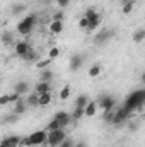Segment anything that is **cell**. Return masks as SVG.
I'll use <instances>...</instances> for the list:
<instances>
[{
  "label": "cell",
  "instance_id": "cell-11",
  "mask_svg": "<svg viewBox=\"0 0 145 147\" xmlns=\"http://www.w3.org/2000/svg\"><path fill=\"white\" fill-rule=\"evenodd\" d=\"M28 106H29V105H28V101L21 98L17 103H14V111H12V113H14V115H22V113H26Z\"/></svg>",
  "mask_w": 145,
  "mask_h": 147
},
{
  "label": "cell",
  "instance_id": "cell-29",
  "mask_svg": "<svg viewBox=\"0 0 145 147\" xmlns=\"http://www.w3.org/2000/svg\"><path fill=\"white\" fill-rule=\"evenodd\" d=\"M24 10H26V7H24L22 3H17V5L12 7V14H14V16H19V14H22Z\"/></svg>",
  "mask_w": 145,
  "mask_h": 147
},
{
  "label": "cell",
  "instance_id": "cell-36",
  "mask_svg": "<svg viewBox=\"0 0 145 147\" xmlns=\"http://www.w3.org/2000/svg\"><path fill=\"white\" fill-rule=\"evenodd\" d=\"M140 82H142V84H144V86H145V72L142 74V77H140Z\"/></svg>",
  "mask_w": 145,
  "mask_h": 147
},
{
  "label": "cell",
  "instance_id": "cell-19",
  "mask_svg": "<svg viewBox=\"0 0 145 147\" xmlns=\"http://www.w3.org/2000/svg\"><path fill=\"white\" fill-rule=\"evenodd\" d=\"M51 101H53V96H51V92L41 94V96H39V105H38V106H43V108H46V106H50V105H51Z\"/></svg>",
  "mask_w": 145,
  "mask_h": 147
},
{
  "label": "cell",
  "instance_id": "cell-9",
  "mask_svg": "<svg viewBox=\"0 0 145 147\" xmlns=\"http://www.w3.org/2000/svg\"><path fill=\"white\" fill-rule=\"evenodd\" d=\"M82 65H84V57H82V55H79V53H77V55H73L72 58H70V62H68V67H70V70H72V72H77Z\"/></svg>",
  "mask_w": 145,
  "mask_h": 147
},
{
  "label": "cell",
  "instance_id": "cell-31",
  "mask_svg": "<svg viewBox=\"0 0 145 147\" xmlns=\"http://www.w3.org/2000/svg\"><path fill=\"white\" fill-rule=\"evenodd\" d=\"M114 113H116V111H113V110L104 111V115H103V120H104V121H108V123H111V121H113V118H114Z\"/></svg>",
  "mask_w": 145,
  "mask_h": 147
},
{
  "label": "cell",
  "instance_id": "cell-39",
  "mask_svg": "<svg viewBox=\"0 0 145 147\" xmlns=\"http://www.w3.org/2000/svg\"><path fill=\"white\" fill-rule=\"evenodd\" d=\"M142 115H144V118H145V108H144V113H142Z\"/></svg>",
  "mask_w": 145,
  "mask_h": 147
},
{
  "label": "cell",
  "instance_id": "cell-1",
  "mask_svg": "<svg viewBox=\"0 0 145 147\" xmlns=\"http://www.w3.org/2000/svg\"><path fill=\"white\" fill-rule=\"evenodd\" d=\"M46 140H48V130H38L22 139V146H43V144H46Z\"/></svg>",
  "mask_w": 145,
  "mask_h": 147
},
{
  "label": "cell",
  "instance_id": "cell-8",
  "mask_svg": "<svg viewBox=\"0 0 145 147\" xmlns=\"http://www.w3.org/2000/svg\"><path fill=\"white\" fill-rule=\"evenodd\" d=\"M29 87H31V86H29L26 80H19V82L14 84V92L21 94V96H28V94H29Z\"/></svg>",
  "mask_w": 145,
  "mask_h": 147
},
{
  "label": "cell",
  "instance_id": "cell-37",
  "mask_svg": "<svg viewBox=\"0 0 145 147\" xmlns=\"http://www.w3.org/2000/svg\"><path fill=\"white\" fill-rule=\"evenodd\" d=\"M41 2H43V3H50L51 0H41Z\"/></svg>",
  "mask_w": 145,
  "mask_h": 147
},
{
  "label": "cell",
  "instance_id": "cell-5",
  "mask_svg": "<svg viewBox=\"0 0 145 147\" xmlns=\"http://www.w3.org/2000/svg\"><path fill=\"white\" fill-rule=\"evenodd\" d=\"M99 108H103L104 111H109V110H113L114 108V105H116V99L113 98V96H109V94H106V96H103L99 101Z\"/></svg>",
  "mask_w": 145,
  "mask_h": 147
},
{
  "label": "cell",
  "instance_id": "cell-25",
  "mask_svg": "<svg viewBox=\"0 0 145 147\" xmlns=\"http://www.w3.org/2000/svg\"><path fill=\"white\" fill-rule=\"evenodd\" d=\"M60 128H62V125H60V121H58L56 118H53V120L46 125V130H48V132H55V130H60Z\"/></svg>",
  "mask_w": 145,
  "mask_h": 147
},
{
  "label": "cell",
  "instance_id": "cell-17",
  "mask_svg": "<svg viewBox=\"0 0 145 147\" xmlns=\"http://www.w3.org/2000/svg\"><path fill=\"white\" fill-rule=\"evenodd\" d=\"M60 55H62V50H60V46H56V45H55V46H50V48H48V53H46V57H48V58H51V60H56Z\"/></svg>",
  "mask_w": 145,
  "mask_h": 147
},
{
  "label": "cell",
  "instance_id": "cell-13",
  "mask_svg": "<svg viewBox=\"0 0 145 147\" xmlns=\"http://www.w3.org/2000/svg\"><path fill=\"white\" fill-rule=\"evenodd\" d=\"M48 29H50L51 34H60V33L63 31V21H53V19H51Z\"/></svg>",
  "mask_w": 145,
  "mask_h": 147
},
{
  "label": "cell",
  "instance_id": "cell-15",
  "mask_svg": "<svg viewBox=\"0 0 145 147\" xmlns=\"http://www.w3.org/2000/svg\"><path fill=\"white\" fill-rule=\"evenodd\" d=\"M84 16L89 19V22H96V21H101V14L96 10V9H87L84 12Z\"/></svg>",
  "mask_w": 145,
  "mask_h": 147
},
{
  "label": "cell",
  "instance_id": "cell-27",
  "mask_svg": "<svg viewBox=\"0 0 145 147\" xmlns=\"http://www.w3.org/2000/svg\"><path fill=\"white\" fill-rule=\"evenodd\" d=\"M82 116H85V110H84V108H73V111H72V120L73 121L80 120Z\"/></svg>",
  "mask_w": 145,
  "mask_h": 147
},
{
  "label": "cell",
  "instance_id": "cell-34",
  "mask_svg": "<svg viewBox=\"0 0 145 147\" xmlns=\"http://www.w3.org/2000/svg\"><path fill=\"white\" fill-rule=\"evenodd\" d=\"M55 2H56V5H60V7H67L70 0H55Z\"/></svg>",
  "mask_w": 145,
  "mask_h": 147
},
{
  "label": "cell",
  "instance_id": "cell-7",
  "mask_svg": "<svg viewBox=\"0 0 145 147\" xmlns=\"http://www.w3.org/2000/svg\"><path fill=\"white\" fill-rule=\"evenodd\" d=\"M2 144L7 147H21L22 146V137H19V135H9V137H5L2 140Z\"/></svg>",
  "mask_w": 145,
  "mask_h": 147
},
{
  "label": "cell",
  "instance_id": "cell-24",
  "mask_svg": "<svg viewBox=\"0 0 145 147\" xmlns=\"http://www.w3.org/2000/svg\"><path fill=\"white\" fill-rule=\"evenodd\" d=\"M132 39H133L135 43H142V41L145 39V29H144V28H142V29H137V31L133 33Z\"/></svg>",
  "mask_w": 145,
  "mask_h": 147
},
{
  "label": "cell",
  "instance_id": "cell-20",
  "mask_svg": "<svg viewBox=\"0 0 145 147\" xmlns=\"http://www.w3.org/2000/svg\"><path fill=\"white\" fill-rule=\"evenodd\" d=\"M133 9H135V0H125L121 12H123V16H128V14H132Z\"/></svg>",
  "mask_w": 145,
  "mask_h": 147
},
{
  "label": "cell",
  "instance_id": "cell-28",
  "mask_svg": "<svg viewBox=\"0 0 145 147\" xmlns=\"http://www.w3.org/2000/svg\"><path fill=\"white\" fill-rule=\"evenodd\" d=\"M79 28L84 29V31H87V28H89V19H87L85 16H82V17L79 19Z\"/></svg>",
  "mask_w": 145,
  "mask_h": 147
},
{
  "label": "cell",
  "instance_id": "cell-14",
  "mask_svg": "<svg viewBox=\"0 0 145 147\" xmlns=\"http://www.w3.org/2000/svg\"><path fill=\"white\" fill-rule=\"evenodd\" d=\"M34 92H38L39 96L41 94H46V92H51V87H50V82H38L36 87H34Z\"/></svg>",
  "mask_w": 145,
  "mask_h": 147
},
{
  "label": "cell",
  "instance_id": "cell-30",
  "mask_svg": "<svg viewBox=\"0 0 145 147\" xmlns=\"http://www.w3.org/2000/svg\"><path fill=\"white\" fill-rule=\"evenodd\" d=\"M75 144H77V142L73 140L72 137H67V139H65V140H63L58 147H75Z\"/></svg>",
  "mask_w": 145,
  "mask_h": 147
},
{
  "label": "cell",
  "instance_id": "cell-23",
  "mask_svg": "<svg viewBox=\"0 0 145 147\" xmlns=\"http://www.w3.org/2000/svg\"><path fill=\"white\" fill-rule=\"evenodd\" d=\"M51 79H53V74H51V70H50V69L41 70V74H39V80H41V82H50Z\"/></svg>",
  "mask_w": 145,
  "mask_h": 147
},
{
  "label": "cell",
  "instance_id": "cell-38",
  "mask_svg": "<svg viewBox=\"0 0 145 147\" xmlns=\"http://www.w3.org/2000/svg\"><path fill=\"white\" fill-rule=\"evenodd\" d=\"M28 147H43V146H28Z\"/></svg>",
  "mask_w": 145,
  "mask_h": 147
},
{
  "label": "cell",
  "instance_id": "cell-10",
  "mask_svg": "<svg viewBox=\"0 0 145 147\" xmlns=\"http://www.w3.org/2000/svg\"><path fill=\"white\" fill-rule=\"evenodd\" d=\"M97 110H99V103L97 101H89V105L85 106V118H92L97 115Z\"/></svg>",
  "mask_w": 145,
  "mask_h": 147
},
{
  "label": "cell",
  "instance_id": "cell-2",
  "mask_svg": "<svg viewBox=\"0 0 145 147\" xmlns=\"http://www.w3.org/2000/svg\"><path fill=\"white\" fill-rule=\"evenodd\" d=\"M34 24H36V16L34 14H29L24 19H21V22L17 24V33L19 34H29L33 31Z\"/></svg>",
  "mask_w": 145,
  "mask_h": 147
},
{
  "label": "cell",
  "instance_id": "cell-32",
  "mask_svg": "<svg viewBox=\"0 0 145 147\" xmlns=\"http://www.w3.org/2000/svg\"><path fill=\"white\" fill-rule=\"evenodd\" d=\"M9 103H10V94H2V98H0V105L5 106V105H9Z\"/></svg>",
  "mask_w": 145,
  "mask_h": 147
},
{
  "label": "cell",
  "instance_id": "cell-6",
  "mask_svg": "<svg viewBox=\"0 0 145 147\" xmlns=\"http://www.w3.org/2000/svg\"><path fill=\"white\" fill-rule=\"evenodd\" d=\"M55 118L60 121V125H62V128H65L70 121H72V113H68V111H56L55 113Z\"/></svg>",
  "mask_w": 145,
  "mask_h": 147
},
{
  "label": "cell",
  "instance_id": "cell-3",
  "mask_svg": "<svg viewBox=\"0 0 145 147\" xmlns=\"http://www.w3.org/2000/svg\"><path fill=\"white\" fill-rule=\"evenodd\" d=\"M67 139V134L63 128L60 130H55V132H48V140H46V146L50 147H58L63 140Z\"/></svg>",
  "mask_w": 145,
  "mask_h": 147
},
{
  "label": "cell",
  "instance_id": "cell-12",
  "mask_svg": "<svg viewBox=\"0 0 145 147\" xmlns=\"http://www.w3.org/2000/svg\"><path fill=\"white\" fill-rule=\"evenodd\" d=\"M109 38H111V31L104 29V31H101V33H96V36H94V43H96V45H104Z\"/></svg>",
  "mask_w": 145,
  "mask_h": 147
},
{
  "label": "cell",
  "instance_id": "cell-18",
  "mask_svg": "<svg viewBox=\"0 0 145 147\" xmlns=\"http://www.w3.org/2000/svg\"><path fill=\"white\" fill-rule=\"evenodd\" d=\"M70 96H72V87L67 84V86H63V87L60 89V94H58V98H60V101H67Z\"/></svg>",
  "mask_w": 145,
  "mask_h": 147
},
{
  "label": "cell",
  "instance_id": "cell-4",
  "mask_svg": "<svg viewBox=\"0 0 145 147\" xmlns=\"http://www.w3.org/2000/svg\"><path fill=\"white\" fill-rule=\"evenodd\" d=\"M31 50H33V48H31V45H29L28 41H24V39H21V41L14 43V53H15L17 57H21V58H26V55H28Z\"/></svg>",
  "mask_w": 145,
  "mask_h": 147
},
{
  "label": "cell",
  "instance_id": "cell-35",
  "mask_svg": "<svg viewBox=\"0 0 145 147\" xmlns=\"http://www.w3.org/2000/svg\"><path fill=\"white\" fill-rule=\"evenodd\" d=\"M75 147H87V142H84V140H79V142L75 144Z\"/></svg>",
  "mask_w": 145,
  "mask_h": 147
},
{
  "label": "cell",
  "instance_id": "cell-33",
  "mask_svg": "<svg viewBox=\"0 0 145 147\" xmlns=\"http://www.w3.org/2000/svg\"><path fill=\"white\" fill-rule=\"evenodd\" d=\"M53 21H63V12L62 10H56L53 14Z\"/></svg>",
  "mask_w": 145,
  "mask_h": 147
},
{
  "label": "cell",
  "instance_id": "cell-21",
  "mask_svg": "<svg viewBox=\"0 0 145 147\" xmlns=\"http://www.w3.org/2000/svg\"><path fill=\"white\" fill-rule=\"evenodd\" d=\"M89 101H91V99H89L85 94H82V96H79V98L75 99V108H84V110H85V106L89 105Z\"/></svg>",
  "mask_w": 145,
  "mask_h": 147
},
{
  "label": "cell",
  "instance_id": "cell-16",
  "mask_svg": "<svg viewBox=\"0 0 145 147\" xmlns=\"http://www.w3.org/2000/svg\"><path fill=\"white\" fill-rule=\"evenodd\" d=\"M101 74H103V67H101L99 63L91 65V67H89V70H87V75H89L91 79H96V77H99Z\"/></svg>",
  "mask_w": 145,
  "mask_h": 147
},
{
  "label": "cell",
  "instance_id": "cell-22",
  "mask_svg": "<svg viewBox=\"0 0 145 147\" xmlns=\"http://www.w3.org/2000/svg\"><path fill=\"white\" fill-rule=\"evenodd\" d=\"M26 101H28V105H29V106H38V105H39V94L33 91L31 94H28Z\"/></svg>",
  "mask_w": 145,
  "mask_h": 147
},
{
  "label": "cell",
  "instance_id": "cell-26",
  "mask_svg": "<svg viewBox=\"0 0 145 147\" xmlns=\"http://www.w3.org/2000/svg\"><path fill=\"white\" fill-rule=\"evenodd\" d=\"M51 62H53V60L46 57L44 60H38V62H36V67L39 69V70H44V69H48V67L51 65Z\"/></svg>",
  "mask_w": 145,
  "mask_h": 147
}]
</instances>
